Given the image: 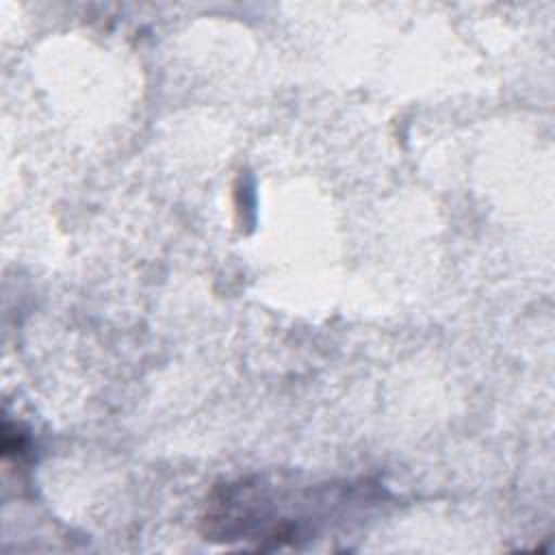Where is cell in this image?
I'll return each mask as SVG.
<instances>
[{
	"label": "cell",
	"mask_w": 555,
	"mask_h": 555,
	"mask_svg": "<svg viewBox=\"0 0 555 555\" xmlns=\"http://www.w3.org/2000/svg\"><path fill=\"white\" fill-rule=\"evenodd\" d=\"M366 486H293L264 477L217 488L206 503V535L223 542H254L256 548L297 546L312 540L340 509L371 501Z\"/></svg>",
	"instance_id": "obj_1"
}]
</instances>
